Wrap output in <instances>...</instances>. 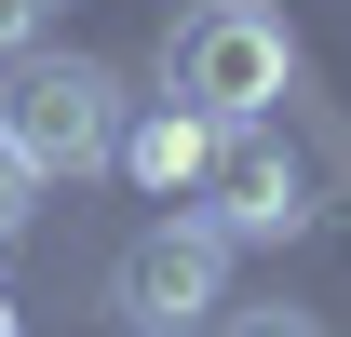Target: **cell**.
<instances>
[{
  "label": "cell",
  "instance_id": "52a82bcc",
  "mask_svg": "<svg viewBox=\"0 0 351 337\" xmlns=\"http://www.w3.org/2000/svg\"><path fill=\"white\" fill-rule=\"evenodd\" d=\"M41 27H54V0H0V68H14V54H41Z\"/></svg>",
  "mask_w": 351,
  "mask_h": 337
},
{
  "label": "cell",
  "instance_id": "9c48e42d",
  "mask_svg": "<svg viewBox=\"0 0 351 337\" xmlns=\"http://www.w3.org/2000/svg\"><path fill=\"white\" fill-rule=\"evenodd\" d=\"M0 337H14V297H0Z\"/></svg>",
  "mask_w": 351,
  "mask_h": 337
},
{
  "label": "cell",
  "instance_id": "ba28073f",
  "mask_svg": "<svg viewBox=\"0 0 351 337\" xmlns=\"http://www.w3.org/2000/svg\"><path fill=\"white\" fill-rule=\"evenodd\" d=\"M217 337H324V324H311V310H230Z\"/></svg>",
  "mask_w": 351,
  "mask_h": 337
},
{
  "label": "cell",
  "instance_id": "6da1fadb",
  "mask_svg": "<svg viewBox=\"0 0 351 337\" xmlns=\"http://www.w3.org/2000/svg\"><path fill=\"white\" fill-rule=\"evenodd\" d=\"M162 95H189L203 122H257L270 95H298V27L270 0H189L162 27Z\"/></svg>",
  "mask_w": 351,
  "mask_h": 337
},
{
  "label": "cell",
  "instance_id": "8992f818",
  "mask_svg": "<svg viewBox=\"0 0 351 337\" xmlns=\"http://www.w3.org/2000/svg\"><path fill=\"white\" fill-rule=\"evenodd\" d=\"M27 216H41V162H27V149H14V135H0V243H14V229H27Z\"/></svg>",
  "mask_w": 351,
  "mask_h": 337
},
{
  "label": "cell",
  "instance_id": "7a4b0ae2",
  "mask_svg": "<svg viewBox=\"0 0 351 337\" xmlns=\"http://www.w3.org/2000/svg\"><path fill=\"white\" fill-rule=\"evenodd\" d=\"M108 310H122V337H217V310H230V229L162 203L108 256Z\"/></svg>",
  "mask_w": 351,
  "mask_h": 337
},
{
  "label": "cell",
  "instance_id": "5b68a950",
  "mask_svg": "<svg viewBox=\"0 0 351 337\" xmlns=\"http://www.w3.org/2000/svg\"><path fill=\"white\" fill-rule=\"evenodd\" d=\"M217 135H230V122H203L189 95H162V108H149V122H135L108 162H122L149 203H203V175H217Z\"/></svg>",
  "mask_w": 351,
  "mask_h": 337
},
{
  "label": "cell",
  "instance_id": "277c9868",
  "mask_svg": "<svg viewBox=\"0 0 351 337\" xmlns=\"http://www.w3.org/2000/svg\"><path fill=\"white\" fill-rule=\"evenodd\" d=\"M203 203H217L230 243H298V229H311V162L284 149V135L230 122V135H217V175H203Z\"/></svg>",
  "mask_w": 351,
  "mask_h": 337
},
{
  "label": "cell",
  "instance_id": "3957f363",
  "mask_svg": "<svg viewBox=\"0 0 351 337\" xmlns=\"http://www.w3.org/2000/svg\"><path fill=\"white\" fill-rule=\"evenodd\" d=\"M0 135L41 162V189L54 175H95L122 149V82H108L95 54H14V68H0Z\"/></svg>",
  "mask_w": 351,
  "mask_h": 337
}]
</instances>
